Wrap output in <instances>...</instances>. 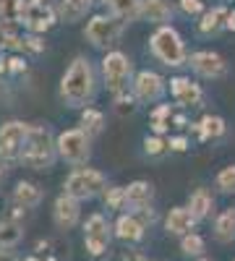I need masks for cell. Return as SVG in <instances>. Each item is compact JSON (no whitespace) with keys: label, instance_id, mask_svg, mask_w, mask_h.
<instances>
[{"label":"cell","instance_id":"obj_1","mask_svg":"<svg viewBox=\"0 0 235 261\" xmlns=\"http://www.w3.org/2000/svg\"><path fill=\"white\" fill-rule=\"evenodd\" d=\"M97 92L94 65L87 55H76L60 79V99L71 110H87Z\"/></svg>","mask_w":235,"mask_h":261},{"label":"cell","instance_id":"obj_2","mask_svg":"<svg viewBox=\"0 0 235 261\" xmlns=\"http://www.w3.org/2000/svg\"><path fill=\"white\" fill-rule=\"evenodd\" d=\"M58 160V136L50 125H29L21 162L32 170H50Z\"/></svg>","mask_w":235,"mask_h":261},{"label":"cell","instance_id":"obj_3","mask_svg":"<svg viewBox=\"0 0 235 261\" xmlns=\"http://www.w3.org/2000/svg\"><path fill=\"white\" fill-rule=\"evenodd\" d=\"M149 50H152V55L162 65H167V68H178V65H183L188 60L183 37L173 27H160L152 34V39H149Z\"/></svg>","mask_w":235,"mask_h":261},{"label":"cell","instance_id":"obj_4","mask_svg":"<svg viewBox=\"0 0 235 261\" xmlns=\"http://www.w3.org/2000/svg\"><path fill=\"white\" fill-rule=\"evenodd\" d=\"M63 193L73 196L76 201H89L94 196L108 191V178L102 175L99 170H92V167H76L68 172V178L63 180Z\"/></svg>","mask_w":235,"mask_h":261},{"label":"cell","instance_id":"obj_5","mask_svg":"<svg viewBox=\"0 0 235 261\" xmlns=\"http://www.w3.org/2000/svg\"><path fill=\"white\" fill-rule=\"evenodd\" d=\"M84 37L94 50H105L113 53V47L120 42L123 37V21H118L115 16H92L87 29H84Z\"/></svg>","mask_w":235,"mask_h":261},{"label":"cell","instance_id":"obj_6","mask_svg":"<svg viewBox=\"0 0 235 261\" xmlns=\"http://www.w3.org/2000/svg\"><path fill=\"white\" fill-rule=\"evenodd\" d=\"M58 157L68 165H87L92 157V136L84 128H66L58 134Z\"/></svg>","mask_w":235,"mask_h":261},{"label":"cell","instance_id":"obj_7","mask_svg":"<svg viewBox=\"0 0 235 261\" xmlns=\"http://www.w3.org/2000/svg\"><path fill=\"white\" fill-rule=\"evenodd\" d=\"M134 73V63L125 53L113 50V53H105L102 58V76H105V86L113 97L128 92V79Z\"/></svg>","mask_w":235,"mask_h":261},{"label":"cell","instance_id":"obj_8","mask_svg":"<svg viewBox=\"0 0 235 261\" xmlns=\"http://www.w3.org/2000/svg\"><path fill=\"white\" fill-rule=\"evenodd\" d=\"M29 136V125L24 120H8L0 125V162H21V151H24Z\"/></svg>","mask_w":235,"mask_h":261},{"label":"cell","instance_id":"obj_9","mask_svg":"<svg viewBox=\"0 0 235 261\" xmlns=\"http://www.w3.org/2000/svg\"><path fill=\"white\" fill-rule=\"evenodd\" d=\"M131 92H134L136 102H141V105H154L157 99L165 97L167 84H165V79H162L160 73H154V71H139V73L134 76V81H131Z\"/></svg>","mask_w":235,"mask_h":261},{"label":"cell","instance_id":"obj_10","mask_svg":"<svg viewBox=\"0 0 235 261\" xmlns=\"http://www.w3.org/2000/svg\"><path fill=\"white\" fill-rule=\"evenodd\" d=\"M108 243H110V225L105 220V214L94 212L89 214V220L84 222V246L92 256H102L108 251Z\"/></svg>","mask_w":235,"mask_h":261},{"label":"cell","instance_id":"obj_11","mask_svg":"<svg viewBox=\"0 0 235 261\" xmlns=\"http://www.w3.org/2000/svg\"><path fill=\"white\" fill-rule=\"evenodd\" d=\"M58 11L50 6V3H29L27 11H24V24L32 34H45L47 29H53L58 24Z\"/></svg>","mask_w":235,"mask_h":261},{"label":"cell","instance_id":"obj_12","mask_svg":"<svg viewBox=\"0 0 235 261\" xmlns=\"http://www.w3.org/2000/svg\"><path fill=\"white\" fill-rule=\"evenodd\" d=\"M188 65L194 68L201 79H222L227 73V63L220 53H212V50H199L188 58Z\"/></svg>","mask_w":235,"mask_h":261},{"label":"cell","instance_id":"obj_13","mask_svg":"<svg viewBox=\"0 0 235 261\" xmlns=\"http://www.w3.org/2000/svg\"><path fill=\"white\" fill-rule=\"evenodd\" d=\"M79 220H81L79 201L73 199V196H68V193H60L55 199V204H53V222L60 230H71V227L79 225Z\"/></svg>","mask_w":235,"mask_h":261},{"label":"cell","instance_id":"obj_14","mask_svg":"<svg viewBox=\"0 0 235 261\" xmlns=\"http://www.w3.org/2000/svg\"><path fill=\"white\" fill-rule=\"evenodd\" d=\"M170 94H173L175 105H180V107H196L201 102V97H204L201 86L196 81H191L188 76L170 79Z\"/></svg>","mask_w":235,"mask_h":261},{"label":"cell","instance_id":"obj_15","mask_svg":"<svg viewBox=\"0 0 235 261\" xmlns=\"http://www.w3.org/2000/svg\"><path fill=\"white\" fill-rule=\"evenodd\" d=\"M154 199V186L149 180H134L125 186V209H131V214L146 209Z\"/></svg>","mask_w":235,"mask_h":261},{"label":"cell","instance_id":"obj_16","mask_svg":"<svg viewBox=\"0 0 235 261\" xmlns=\"http://www.w3.org/2000/svg\"><path fill=\"white\" fill-rule=\"evenodd\" d=\"M194 227H196V217L191 214L188 206H173L167 212V217H165V230L170 235L183 238V235H191Z\"/></svg>","mask_w":235,"mask_h":261},{"label":"cell","instance_id":"obj_17","mask_svg":"<svg viewBox=\"0 0 235 261\" xmlns=\"http://www.w3.org/2000/svg\"><path fill=\"white\" fill-rule=\"evenodd\" d=\"M11 199L18 209H37L42 201H45V191H42L39 186H34V183H29V180H18L13 186Z\"/></svg>","mask_w":235,"mask_h":261},{"label":"cell","instance_id":"obj_18","mask_svg":"<svg viewBox=\"0 0 235 261\" xmlns=\"http://www.w3.org/2000/svg\"><path fill=\"white\" fill-rule=\"evenodd\" d=\"M141 18L160 27H167V21L173 18V6L167 0H141Z\"/></svg>","mask_w":235,"mask_h":261},{"label":"cell","instance_id":"obj_19","mask_svg":"<svg viewBox=\"0 0 235 261\" xmlns=\"http://www.w3.org/2000/svg\"><path fill=\"white\" fill-rule=\"evenodd\" d=\"M115 238H120V241H128V243H139L141 238H144V225H141V220L136 214H120L118 220H115Z\"/></svg>","mask_w":235,"mask_h":261},{"label":"cell","instance_id":"obj_20","mask_svg":"<svg viewBox=\"0 0 235 261\" xmlns=\"http://www.w3.org/2000/svg\"><path fill=\"white\" fill-rule=\"evenodd\" d=\"M92 11V0H60L58 3V18L63 24H76Z\"/></svg>","mask_w":235,"mask_h":261},{"label":"cell","instance_id":"obj_21","mask_svg":"<svg viewBox=\"0 0 235 261\" xmlns=\"http://www.w3.org/2000/svg\"><path fill=\"white\" fill-rule=\"evenodd\" d=\"M110 16H115L123 24H134L141 18V0H108Z\"/></svg>","mask_w":235,"mask_h":261},{"label":"cell","instance_id":"obj_22","mask_svg":"<svg viewBox=\"0 0 235 261\" xmlns=\"http://www.w3.org/2000/svg\"><path fill=\"white\" fill-rule=\"evenodd\" d=\"M191 130H196L199 139L206 141V139H220V136H225L227 125H225V120H222L220 115H204L199 123H191Z\"/></svg>","mask_w":235,"mask_h":261},{"label":"cell","instance_id":"obj_23","mask_svg":"<svg viewBox=\"0 0 235 261\" xmlns=\"http://www.w3.org/2000/svg\"><path fill=\"white\" fill-rule=\"evenodd\" d=\"M227 13H230V11H227L225 6H215L212 11H206V13L201 16V21H199V32H201L204 37L222 32V29H225V18H227Z\"/></svg>","mask_w":235,"mask_h":261},{"label":"cell","instance_id":"obj_24","mask_svg":"<svg viewBox=\"0 0 235 261\" xmlns=\"http://www.w3.org/2000/svg\"><path fill=\"white\" fill-rule=\"evenodd\" d=\"M212 206H215V201H212V196H209L206 188H196L194 193L188 196V209H191V214L196 217V222L206 220V217L212 214Z\"/></svg>","mask_w":235,"mask_h":261},{"label":"cell","instance_id":"obj_25","mask_svg":"<svg viewBox=\"0 0 235 261\" xmlns=\"http://www.w3.org/2000/svg\"><path fill=\"white\" fill-rule=\"evenodd\" d=\"M215 241L232 243L235 241V209H225L215 220Z\"/></svg>","mask_w":235,"mask_h":261},{"label":"cell","instance_id":"obj_26","mask_svg":"<svg viewBox=\"0 0 235 261\" xmlns=\"http://www.w3.org/2000/svg\"><path fill=\"white\" fill-rule=\"evenodd\" d=\"M24 238V227H21L16 220H0V251L16 248Z\"/></svg>","mask_w":235,"mask_h":261},{"label":"cell","instance_id":"obj_27","mask_svg":"<svg viewBox=\"0 0 235 261\" xmlns=\"http://www.w3.org/2000/svg\"><path fill=\"white\" fill-rule=\"evenodd\" d=\"M81 128L87 130L89 136L102 134V128H105V115L97 110V107H87V110H81Z\"/></svg>","mask_w":235,"mask_h":261},{"label":"cell","instance_id":"obj_28","mask_svg":"<svg viewBox=\"0 0 235 261\" xmlns=\"http://www.w3.org/2000/svg\"><path fill=\"white\" fill-rule=\"evenodd\" d=\"M180 251L186 256H201L204 253V238L199 232H191V235H183L180 238Z\"/></svg>","mask_w":235,"mask_h":261},{"label":"cell","instance_id":"obj_29","mask_svg":"<svg viewBox=\"0 0 235 261\" xmlns=\"http://www.w3.org/2000/svg\"><path fill=\"white\" fill-rule=\"evenodd\" d=\"M215 186L220 188V193H235V165H227L217 172Z\"/></svg>","mask_w":235,"mask_h":261},{"label":"cell","instance_id":"obj_30","mask_svg":"<svg viewBox=\"0 0 235 261\" xmlns=\"http://www.w3.org/2000/svg\"><path fill=\"white\" fill-rule=\"evenodd\" d=\"M105 196V206L110 209H125V186H108Z\"/></svg>","mask_w":235,"mask_h":261},{"label":"cell","instance_id":"obj_31","mask_svg":"<svg viewBox=\"0 0 235 261\" xmlns=\"http://www.w3.org/2000/svg\"><path fill=\"white\" fill-rule=\"evenodd\" d=\"M170 146H167V141L162 139V136H146L144 139V151L149 157H160V154H165Z\"/></svg>","mask_w":235,"mask_h":261},{"label":"cell","instance_id":"obj_32","mask_svg":"<svg viewBox=\"0 0 235 261\" xmlns=\"http://www.w3.org/2000/svg\"><path fill=\"white\" fill-rule=\"evenodd\" d=\"M113 99H115V110H118L120 115L136 110V97H134V92H131V94L123 92V94H118V97H113Z\"/></svg>","mask_w":235,"mask_h":261},{"label":"cell","instance_id":"obj_33","mask_svg":"<svg viewBox=\"0 0 235 261\" xmlns=\"http://www.w3.org/2000/svg\"><path fill=\"white\" fill-rule=\"evenodd\" d=\"M178 6H180V11H183L186 16H199V13H204V3H201V0H178Z\"/></svg>","mask_w":235,"mask_h":261},{"label":"cell","instance_id":"obj_34","mask_svg":"<svg viewBox=\"0 0 235 261\" xmlns=\"http://www.w3.org/2000/svg\"><path fill=\"white\" fill-rule=\"evenodd\" d=\"M24 45H27V50L42 53V50H45V39H42L39 34H29V37H24Z\"/></svg>","mask_w":235,"mask_h":261},{"label":"cell","instance_id":"obj_35","mask_svg":"<svg viewBox=\"0 0 235 261\" xmlns=\"http://www.w3.org/2000/svg\"><path fill=\"white\" fill-rule=\"evenodd\" d=\"M21 71H27V60H21L18 55L8 58V73H21Z\"/></svg>","mask_w":235,"mask_h":261},{"label":"cell","instance_id":"obj_36","mask_svg":"<svg viewBox=\"0 0 235 261\" xmlns=\"http://www.w3.org/2000/svg\"><path fill=\"white\" fill-rule=\"evenodd\" d=\"M167 146L173 149V151H186L191 144H188V139H183V136H173V139L167 141Z\"/></svg>","mask_w":235,"mask_h":261},{"label":"cell","instance_id":"obj_37","mask_svg":"<svg viewBox=\"0 0 235 261\" xmlns=\"http://www.w3.org/2000/svg\"><path fill=\"white\" fill-rule=\"evenodd\" d=\"M170 113H173V107H170V105H160V107L152 110V120H165V118H170Z\"/></svg>","mask_w":235,"mask_h":261},{"label":"cell","instance_id":"obj_38","mask_svg":"<svg viewBox=\"0 0 235 261\" xmlns=\"http://www.w3.org/2000/svg\"><path fill=\"white\" fill-rule=\"evenodd\" d=\"M167 125L170 123H165V120H152V134L154 136H165L167 134Z\"/></svg>","mask_w":235,"mask_h":261},{"label":"cell","instance_id":"obj_39","mask_svg":"<svg viewBox=\"0 0 235 261\" xmlns=\"http://www.w3.org/2000/svg\"><path fill=\"white\" fill-rule=\"evenodd\" d=\"M225 29L227 32H235V8L227 13V18H225Z\"/></svg>","mask_w":235,"mask_h":261},{"label":"cell","instance_id":"obj_40","mask_svg":"<svg viewBox=\"0 0 235 261\" xmlns=\"http://www.w3.org/2000/svg\"><path fill=\"white\" fill-rule=\"evenodd\" d=\"M0 73H8V58L0 55Z\"/></svg>","mask_w":235,"mask_h":261},{"label":"cell","instance_id":"obj_41","mask_svg":"<svg viewBox=\"0 0 235 261\" xmlns=\"http://www.w3.org/2000/svg\"><path fill=\"white\" fill-rule=\"evenodd\" d=\"M0 261H16L11 251H0Z\"/></svg>","mask_w":235,"mask_h":261},{"label":"cell","instance_id":"obj_42","mask_svg":"<svg viewBox=\"0 0 235 261\" xmlns=\"http://www.w3.org/2000/svg\"><path fill=\"white\" fill-rule=\"evenodd\" d=\"M186 125H188V120H186L183 115H178V118H175V128H186Z\"/></svg>","mask_w":235,"mask_h":261},{"label":"cell","instance_id":"obj_43","mask_svg":"<svg viewBox=\"0 0 235 261\" xmlns=\"http://www.w3.org/2000/svg\"><path fill=\"white\" fill-rule=\"evenodd\" d=\"M29 3H47V0H29Z\"/></svg>","mask_w":235,"mask_h":261},{"label":"cell","instance_id":"obj_44","mask_svg":"<svg viewBox=\"0 0 235 261\" xmlns=\"http://www.w3.org/2000/svg\"><path fill=\"white\" fill-rule=\"evenodd\" d=\"M92 3H105V6H108V0H92Z\"/></svg>","mask_w":235,"mask_h":261},{"label":"cell","instance_id":"obj_45","mask_svg":"<svg viewBox=\"0 0 235 261\" xmlns=\"http://www.w3.org/2000/svg\"><path fill=\"white\" fill-rule=\"evenodd\" d=\"M24 261H39V258H34V256H29V258H24Z\"/></svg>","mask_w":235,"mask_h":261},{"label":"cell","instance_id":"obj_46","mask_svg":"<svg viewBox=\"0 0 235 261\" xmlns=\"http://www.w3.org/2000/svg\"><path fill=\"white\" fill-rule=\"evenodd\" d=\"M0 178H3V165H0Z\"/></svg>","mask_w":235,"mask_h":261},{"label":"cell","instance_id":"obj_47","mask_svg":"<svg viewBox=\"0 0 235 261\" xmlns=\"http://www.w3.org/2000/svg\"><path fill=\"white\" fill-rule=\"evenodd\" d=\"M199 261H209V258H199Z\"/></svg>","mask_w":235,"mask_h":261}]
</instances>
